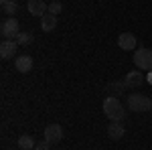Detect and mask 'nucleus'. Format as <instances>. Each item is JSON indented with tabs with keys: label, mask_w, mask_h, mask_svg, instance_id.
I'll use <instances>...</instances> for the list:
<instances>
[{
	"label": "nucleus",
	"mask_w": 152,
	"mask_h": 150,
	"mask_svg": "<svg viewBox=\"0 0 152 150\" xmlns=\"http://www.w3.org/2000/svg\"><path fill=\"white\" fill-rule=\"evenodd\" d=\"M18 45H31L33 41H35V35L31 33V31H20L18 35H16V39H14Z\"/></svg>",
	"instance_id": "obj_14"
},
{
	"label": "nucleus",
	"mask_w": 152,
	"mask_h": 150,
	"mask_svg": "<svg viewBox=\"0 0 152 150\" xmlns=\"http://www.w3.org/2000/svg\"><path fill=\"white\" fill-rule=\"evenodd\" d=\"M61 10H63L61 2H51V4H49V10H47V12H51V14H55V16H57V14H61Z\"/></svg>",
	"instance_id": "obj_17"
},
{
	"label": "nucleus",
	"mask_w": 152,
	"mask_h": 150,
	"mask_svg": "<svg viewBox=\"0 0 152 150\" xmlns=\"http://www.w3.org/2000/svg\"><path fill=\"white\" fill-rule=\"evenodd\" d=\"M35 150H51V142L49 140H41V142H37Z\"/></svg>",
	"instance_id": "obj_18"
},
{
	"label": "nucleus",
	"mask_w": 152,
	"mask_h": 150,
	"mask_svg": "<svg viewBox=\"0 0 152 150\" xmlns=\"http://www.w3.org/2000/svg\"><path fill=\"white\" fill-rule=\"evenodd\" d=\"M124 134H126V130H124V126H122L120 122H114V124L107 126V136L112 140H120Z\"/></svg>",
	"instance_id": "obj_12"
},
{
	"label": "nucleus",
	"mask_w": 152,
	"mask_h": 150,
	"mask_svg": "<svg viewBox=\"0 0 152 150\" xmlns=\"http://www.w3.org/2000/svg\"><path fill=\"white\" fill-rule=\"evenodd\" d=\"M0 33H2V37L4 39H16V35L20 33V29H18V20L12 16V18H6L4 23H2V29H0Z\"/></svg>",
	"instance_id": "obj_4"
},
{
	"label": "nucleus",
	"mask_w": 152,
	"mask_h": 150,
	"mask_svg": "<svg viewBox=\"0 0 152 150\" xmlns=\"http://www.w3.org/2000/svg\"><path fill=\"white\" fill-rule=\"evenodd\" d=\"M104 114L107 116L112 122H122L124 116H126V110H124L122 102L118 100L116 95H107L104 100Z\"/></svg>",
	"instance_id": "obj_1"
},
{
	"label": "nucleus",
	"mask_w": 152,
	"mask_h": 150,
	"mask_svg": "<svg viewBox=\"0 0 152 150\" xmlns=\"http://www.w3.org/2000/svg\"><path fill=\"white\" fill-rule=\"evenodd\" d=\"M0 2H2V4H6V2H8V0H0Z\"/></svg>",
	"instance_id": "obj_20"
},
{
	"label": "nucleus",
	"mask_w": 152,
	"mask_h": 150,
	"mask_svg": "<svg viewBox=\"0 0 152 150\" xmlns=\"http://www.w3.org/2000/svg\"><path fill=\"white\" fill-rule=\"evenodd\" d=\"M61 138H63V128L59 126V124H49L45 128V140H49L51 144L61 142Z\"/></svg>",
	"instance_id": "obj_7"
},
{
	"label": "nucleus",
	"mask_w": 152,
	"mask_h": 150,
	"mask_svg": "<svg viewBox=\"0 0 152 150\" xmlns=\"http://www.w3.org/2000/svg\"><path fill=\"white\" fill-rule=\"evenodd\" d=\"M124 89H126V83H124V81H112V83H107V85H105V91L114 93L116 97H118V95H122Z\"/></svg>",
	"instance_id": "obj_13"
},
{
	"label": "nucleus",
	"mask_w": 152,
	"mask_h": 150,
	"mask_svg": "<svg viewBox=\"0 0 152 150\" xmlns=\"http://www.w3.org/2000/svg\"><path fill=\"white\" fill-rule=\"evenodd\" d=\"M146 81V75H142V71H130L126 73V77H124V83H126V87H140L142 83Z\"/></svg>",
	"instance_id": "obj_8"
},
{
	"label": "nucleus",
	"mask_w": 152,
	"mask_h": 150,
	"mask_svg": "<svg viewBox=\"0 0 152 150\" xmlns=\"http://www.w3.org/2000/svg\"><path fill=\"white\" fill-rule=\"evenodd\" d=\"M26 8H28V12L33 16H45L49 10V4H45V0H28Z\"/></svg>",
	"instance_id": "obj_6"
},
{
	"label": "nucleus",
	"mask_w": 152,
	"mask_h": 150,
	"mask_svg": "<svg viewBox=\"0 0 152 150\" xmlns=\"http://www.w3.org/2000/svg\"><path fill=\"white\" fill-rule=\"evenodd\" d=\"M16 49H18V43L12 41V39H4L0 43V57L2 59H12L16 55Z\"/></svg>",
	"instance_id": "obj_5"
},
{
	"label": "nucleus",
	"mask_w": 152,
	"mask_h": 150,
	"mask_svg": "<svg viewBox=\"0 0 152 150\" xmlns=\"http://www.w3.org/2000/svg\"><path fill=\"white\" fill-rule=\"evenodd\" d=\"M35 146H37V142L33 136H20L18 138V148L20 150H35Z\"/></svg>",
	"instance_id": "obj_15"
},
{
	"label": "nucleus",
	"mask_w": 152,
	"mask_h": 150,
	"mask_svg": "<svg viewBox=\"0 0 152 150\" xmlns=\"http://www.w3.org/2000/svg\"><path fill=\"white\" fill-rule=\"evenodd\" d=\"M53 2H59V0H53Z\"/></svg>",
	"instance_id": "obj_21"
},
{
	"label": "nucleus",
	"mask_w": 152,
	"mask_h": 150,
	"mask_svg": "<svg viewBox=\"0 0 152 150\" xmlns=\"http://www.w3.org/2000/svg\"><path fill=\"white\" fill-rule=\"evenodd\" d=\"M16 10H18V4H16L14 0H8L6 4H2V12H4V14H8L10 18L16 14Z\"/></svg>",
	"instance_id": "obj_16"
},
{
	"label": "nucleus",
	"mask_w": 152,
	"mask_h": 150,
	"mask_svg": "<svg viewBox=\"0 0 152 150\" xmlns=\"http://www.w3.org/2000/svg\"><path fill=\"white\" fill-rule=\"evenodd\" d=\"M55 26H57V16H55V14L47 12L45 16H41V29H43L45 33H51Z\"/></svg>",
	"instance_id": "obj_11"
},
{
	"label": "nucleus",
	"mask_w": 152,
	"mask_h": 150,
	"mask_svg": "<svg viewBox=\"0 0 152 150\" xmlns=\"http://www.w3.org/2000/svg\"><path fill=\"white\" fill-rule=\"evenodd\" d=\"M134 65L140 71H152V49H136L134 53Z\"/></svg>",
	"instance_id": "obj_3"
},
{
	"label": "nucleus",
	"mask_w": 152,
	"mask_h": 150,
	"mask_svg": "<svg viewBox=\"0 0 152 150\" xmlns=\"http://www.w3.org/2000/svg\"><path fill=\"white\" fill-rule=\"evenodd\" d=\"M128 110H132V112H150L152 100L148 95H142V93H130L128 95Z\"/></svg>",
	"instance_id": "obj_2"
},
{
	"label": "nucleus",
	"mask_w": 152,
	"mask_h": 150,
	"mask_svg": "<svg viewBox=\"0 0 152 150\" xmlns=\"http://www.w3.org/2000/svg\"><path fill=\"white\" fill-rule=\"evenodd\" d=\"M146 81H148V83H152V71L148 73V75H146Z\"/></svg>",
	"instance_id": "obj_19"
},
{
	"label": "nucleus",
	"mask_w": 152,
	"mask_h": 150,
	"mask_svg": "<svg viewBox=\"0 0 152 150\" xmlns=\"http://www.w3.org/2000/svg\"><path fill=\"white\" fill-rule=\"evenodd\" d=\"M136 37L132 35V33H122V35L118 37V45L120 49H124V51H132V49H136Z\"/></svg>",
	"instance_id": "obj_9"
},
{
	"label": "nucleus",
	"mask_w": 152,
	"mask_h": 150,
	"mask_svg": "<svg viewBox=\"0 0 152 150\" xmlns=\"http://www.w3.org/2000/svg\"><path fill=\"white\" fill-rule=\"evenodd\" d=\"M14 67H16V71H20V73H28V71L33 69V57H28V55L16 57L14 59Z\"/></svg>",
	"instance_id": "obj_10"
}]
</instances>
